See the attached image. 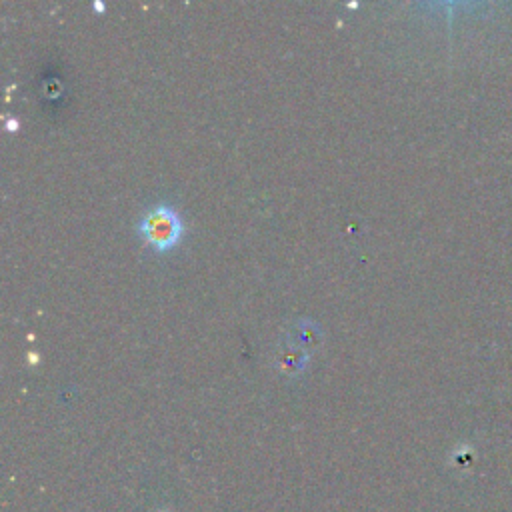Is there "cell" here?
Listing matches in <instances>:
<instances>
[{"mask_svg": "<svg viewBox=\"0 0 512 512\" xmlns=\"http://www.w3.org/2000/svg\"><path fill=\"white\" fill-rule=\"evenodd\" d=\"M138 232L156 252H166L180 242L184 234V222L178 210L170 204H156L140 216Z\"/></svg>", "mask_w": 512, "mask_h": 512, "instance_id": "obj_1", "label": "cell"}, {"mask_svg": "<svg viewBox=\"0 0 512 512\" xmlns=\"http://www.w3.org/2000/svg\"><path fill=\"white\" fill-rule=\"evenodd\" d=\"M158 512H166V510H158Z\"/></svg>", "mask_w": 512, "mask_h": 512, "instance_id": "obj_2", "label": "cell"}]
</instances>
